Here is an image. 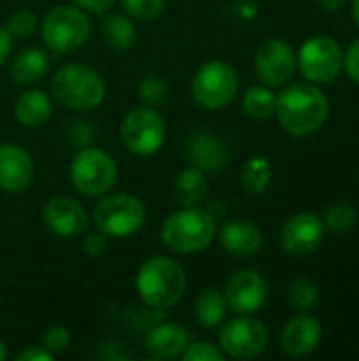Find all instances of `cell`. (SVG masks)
<instances>
[{
	"mask_svg": "<svg viewBox=\"0 0 359 361\" xmlns=\"http://www.w3.org/2000/svg\"><path fill=\"white\" fill-rule=\"evenodd\" d=\"M275 93L269 87H250L243 95V110L256 121H267L275 114Z\"/></svg>",
	"mask_w": 359,
	"mask_h": 361,
	"instance_id": "cell-26",
	"label": "cell"
},
{
	"mask_svg": "<svg viewBox=\"0 0 359 361\" xmlns=\"http://www.w3.org/2000/svg\"><path fill=\"white\" fill-rule=\"evenodd\" d=\"M222 247L233 256H254L262 247V233L256 224L248 220H233L226 222L220 231Z\"/></svg>",
	"mask_w": 359,
	"mask_h": 361,
	"instance_id": "cell-20",
	"label": "cell"
},
{
	"mask_svg": "<svg viewBox=\"0 0 359 361\" xmlns=\"http://www.w3.org/2000/svg\"><path fill=\"white\" fill-rule=\"evenodd\" d=\"M40 34L51 51L72 53L89 40L91 21L83 8L59 4L44 15L40 23Z\"/></svg>",
	"mask_w": 359,
	"mask_h": 361,
	"instance_id": "cell-5",
	"label": "cell"
},
{
	"mask_svg": "<svg viewBox=\"0 0 359 361\" xmlns=\"http://www.w3.org/2000/svg\"><path fill=\"white\" fill-rule=\"evenodd\" d=\"M36 25H38V21H36L34 13H30V11H17V13H13L8 17L4 30L8 32V36L13 40H25V38H30L36 32Z\"/></svg>",
	"mask_w": 359,
	"mask_h": 361,
	"instance_id": "cell-31",
	"label": "cell"
},
{
	"mask_svg": "<svg viewBox=\"0 0 359 361\" xmlns=\"http://www.w3.org/2000/svg\"><path fill=\"white\" fill-rule=\"evenodd\" d=\"M70 345V332L63 326H53L42 334V347L49 353H61Z\"/></svg>",
	"mask_w": 359,
	"mask_h": 361,
	"instance_id": "cell-34",
	"label": "cell"
},
{
	"mask_svg": "<svg viewBox=\"0 0 359 361\" xmlns=\"http://www.w3.org/2000/svg\"><path fill=\"white\" fill-rule=\"evenodd\" d=\"M135 290L148 307L161 311L171 309L184 296L186 273L176 260L167 256H154L140 267L135 275Z\"/></svg>",
	"mask_w": 359,
	"mask_h": 361,
	"instance_id": "cell-2",
	"label": "cell"
},
{
	"mask_svg": "<svg viewBox=\"0 0 359 361\" xmlns=\"http://www.w3.org/2000/svg\"><path fill=\"white\" fill-rule=\"evenodd\" d=\"M207 190H209L207 176H205V171H201L197 167L184 169L174 182V199L182 207H199L205 201Z\"/></svg>",
	"mask_w": 359,
	"mask_h": 361,
	"instance_id": "cell-22",
	"label": "cell"
},
{
	"mask_svg": "<svg viewBox=\"0 0 359 361\" xmlns=\"http://www.w3.org/2000/svg\"><path fill=\"white\" fill-rule=\"evenodd\" d=\"M296 66L309 82H330L343 70V49L330 36H313L300 47Z\"/></svg>",
	"mask_w": 359,
	"mask_h": 361,
	"instance_id": "cell-11",
	"label": "cell"
},
{
	"mask_svg": "<svg viewBox=\"0 0 359 361\" xmlns=\"http://www.w3.org/2000/svg\"><path fill=\"white\" fill-rule=\"evenodd\" d=\"M267 292H269V286L264 277L252 269L233 273L224 286L226 305L237 315H252L260 311V307L267 300Z\"/></svg>",
	"mask_w": 359,
	"mask_h": 361,
	"instance_id": "cell-12",
	"label": "cell"
},
{
	"mask_svg": "<svg viewBox=\"0 0 359 361\" xmlns=\"http://www.w3.org/2000/svg\"><path fill=\"white\" fill-rule=\"evenodd\" d=\"M216 237V220L199 207H182L169 214L161 228V239L176 254H197L209 247Z\"/></svg>",
	"mask_w": 359,
	"mask_h": 361,
	"instance_id": "cell-3",
	"label": "cell"
},
{
	"mask_svg": "<svg viewBox=\"0 0 359 361\" xmlns=\"http://www.w3.org/2000/svg\"><path fill=\"white\" fill-rule=\"evenodd\" d=\"M47 72H49V55L38 47L23 49L13 57L11 76L19 85H32L40 80Z\"/></svg>",
	"mask_w": 359,
	"mask_h": 361,
	"instance_id": "cell-23",
	"label": "cell"
},
{
	"mask_svg": "<svg viewBox=\"0 0 359 361\" xmlns=\"http://www.w3.org/2000/svg\"><path fill=\"white\" fill-rule=\"evenodd\" d=\"M353 17H355V23L359 27V0H353Z\"/></svg>",
	"mask_w": 359,
	"mask_h": 361,
	"instance_id": "cell-42",
	"label": "cell"
},
{
	"mask_svg": "<svg viewBox=\"0 0 359 361\" xmlns=\"http://www.w3.org/2000/svg\"><path fill=\"white\" fill-rule=\"evenodd\" d=\"M15 118L28 129L42 127L51 118V97L44 91H23L15 102Z\"/></svg>",
	"mask_w": 359,
	"mask_h": 361,
	"instance_id": "cell-21",
	"label": "cell"
},
{
	"mask_svg": "<svg viewBox=\"0 0 359 361\" xmlns=\"http://www.w3.org/2000/svg\"><path fill=\"white\" fill-rule=\"evenodd\" d=\"M93 222L108 237H129L144 226L146 207L138 197L127 192L104 195L93 209Z\"/></svg>",
	"mask_w": 359,
	"mask_h": 361,
	"instance_id": "cell-6",
	"label": "cell"
},
{
	"mask_svg": "<svg viewBox=\"0 0 359 361\" xmlns=\"http://www.w3.org/2000/svg\"><path fill=\"white\" fill-rule=\"evenodd\" d=\"M138 93H140V99L146 106L157 108V106L165 104L167 93H169V87H167V82L159 74H148V76L142 78V82L138 87Z\"/></svg>",
	"mask_w": 359,
	"mask_h": 361,
	"instance_id": "cell-30",
	"label": "cell"
},
{
	"mask_svg": "<svg viewBox=\"0 0 359 361\" xmlns=\"http://www.w3.org/2000/svg\"><path fill=\"white\" fill-rule=\"evenodd\" d=\"M180 357L184 361H222L224 353L220 351V347L199 341V343H193L190 347H186Z\"/></svg>",
	"mask_w": 359,
	"mask_h": 361,
	"instance_id": "cell-33",
	"label": "cell"
},
{
	"mask_svg": "<svg viewBox=\"0 0 359 361\" xmlns=\"http://www.w3.org/2000/svg\"><path fill=\"white\" fill-rule=\"evenodd\" d=\"M116 163L99 148H83L70 165V180L85 197H104L116 184Z\"/></svg>",
	"mask_w": 359,
	"mask_h": 361,
	"instance_id": "cell-7",
	"label": "cell"
},
{
	"mask_svg": "<svg viewBox=\"0 0 359 361\" xmlns=\"http://www.w3.org/2000/svg\"><path fill=\"white\" fill-rule=\"evenodd\" d=\"M83 252L87 256H93V258L102 256L106 252V235L104 233H91V235H87L85 241H83Z\"/></svg>",
	"mask_w": 359,
	"mask_h": 361,
	"instance_id": "cell-36",
	"label": "cell"
},
{
	"mask_svg": "<svg viewBox=\"0 0 359 361\" xmlns=\"http://www.w3.org/2000/svg\"><path fill=\"white\" fill-rule=\"evenodd\" d=\"M11 49H13V38L8 36V32L4 27H0V66L11 55Z\"/></svg>",
	"mask_w": 359,
	"mask_h": 361,
	"instance_id": "cell-39",
	"label": "cell"
},
{
	"mask_svg": "<svg viewBox=\"0 0 359 361\" xmlns=\"http://www.w3.org/2000/svg\"><path fill=\"white\" fill-rule=\"evenodd\" d=\"M235 6H237L239 15H241L243 19H252V17L258 13V6H256V2H252V0H241V2H237Z\"/></svg>",
	"mask_w": 359,
	"mask_h": 361,
	"instance_id": "cell-40",
	"label": "cell"
},
{
	"mask_svg": "<svg viewBox=\"0 0 359 361\" xmlns=\"http://www.w3.org/2000/svg\"><path fill=\"white\" fill-rule=\"evenodd\" d=\"M102 38L108 47L116 49V51H125L133 44L135 40V25L131 23V19L118 15V13H110L102 17Z\"/></svg>",
	"mask_w": 359,
	"mask_h": 361,
	"instance_id": "cell-25",
	"label": "cell"
},
{
	"mask_svg": "<svg viewBox=\"0 0 359 361\" xmlns=\"http://www.w3.org/2000/svg\"><path fill=\"white\" fill-rule=\"evenodd\" d=\"M324 220L315 214L303 212L292 216L281 228V247L290 256H307L313 254L324 241Z\"/></svg>",
	"mask_w": 359,
	"mask_h": 361,
	"instance_id": "cell-14",
	"label": "cell"
},
{
	"mask_svg": "<svg viewBox=\"0 0 359 361\" xmlns=\"http://www.w3.org/2000/svg\"><path fill=\"white\" fill-rule=\"evenodd\" d=\"M343 68L351 80L359 82V38L349 44L347 53H343Z\"/></svg>",
	"mask_w": 359,
	"mask_h": 361,
	"instance_id": "cell-35",
	"label": "cell"
},
{
	"mask_svg": "<svg viewBox=\"0 0 359 361\" xmlns=\"http://www.w3.org/2000/svg\"><path fill=\"white\" fill-rule=\"evenodd\" d=\"M239 89V76L226 61L214 59L203 63L193 80V97L205 110H222L229 106Z\"/></svg>",
	"mask_w": 359,
	"mask_h": 361,
	"instance_id": "cell-8",
	"label": "cell"
},
{
	"mask_svg": "<svg viewBox=\"0 0 359 361\" xmlns=\"http://www.w3.org/2000/svg\"><path fill=\"white\" fill-rule=\"evenodd\" d=\"M345 2H347V0H320V4H322L326 11H332V13H334V11H341V8L345 6Z\"/></svg>",
	"mask_w": 359,
	"mask_h": 361,
	"instance_id": "cell-41",
	"label": "cell"
},
{
	"mask_svg": "<svg viewBox=\"0 0 359 361\" xmlns=\"http://www.w3.org/2000/svg\"><path fill=\"white\" fill-rule=\"evenodd\" d=\"M188 347V334L182 326L178 324H161L154 330L148 332L146 336V355L150 360L165 361L176 360L184 353Z\"/></svg>",
	"mask_w": 359,
	"mask_h": 361,
	"instance_id": "cell-19",
	"label": "cell"
},
{
	"mask_svg": "<svg viewBox=\"0 0 359 361\" xmlns=\"http://www.w3.org/2000/svg\"><path fill=\"white\" fill-rule=\"evenodd\" d=\"M243 188L248 195L258 197L271 184V163L264 157H252L243 167Z\"/></svg>",
	"mask_w": 359,
	"mask_h": 361,
	"instance_id": "cell-27",
	"label": "cell"
},
{
	"mask_svg": "<svg viewBox=\"0 0 359 361\" xmlns=\"http://www.w3.org/2000/svg\"><path fill=\"white\" fill-rule=\"evenodd\" d=\"M269 345V330L262 322L239 315L226 322L218 332V347L233 360H254Z\"/></svg>",
	"mask_w": 359,
	"mask_h": 361,
	"instance_id": "cell-10",
	"label": "cell"
},
{
	"mask_svg": "<svg viewBox=\"0 0 359 361\" xmlns=\"http://www.w3.org/2000/svg\"><path fill=\"white\" fill-rule=\"evenodd\" d=\"M6 360V347H4V343L0 341V361Z\"/></svg>",
	"mask_w": 359,
	"mask_h": 361,
	"instance_id": "cell-43",
	"label": "cell"
},
{
	"mask_svg": "<svg viewBox=\"0 0 359 361\" xmlns=\"http://www.w3.org/2000/svg\"><path fill=\"white\" fill-rule=\"evenodd\" d=\"M288 300L292 305V309L296 311H311L317 300H320V290L317 286L307 279V277H298L290 283V290H288Z\"/></svg>",
	"mask_w": 359,
	"mask_h": 361,
	"instance_id": "cell-28",
	"label": "cell"
},
{
	"mask_svg": "<svg viewBox=\"0 0 359 361\" xmlns=\"http://www.w3.org/2000/svg\"><path fill=\"white\" fill-rule=\"evenodd\" d=\"M296 72L294 49L279 38L267 40L256 53V74L267 87H284Z\"/></svg>",
	"mask_w": 359,
	"mask_h": 361,
	"instance_id": "cell-13",
	"label": "cell"
},
{
	"mask_svg": "<svg viewBox=\"0 0 359 361\" xmlns=\"http://www.w3.org/2000/svg\"><path fill=\"white\" fill-rule=\"evenodd\" d=\"M186 154H188L190 163L205 173L220 171L229 161V148H226L224 140L214 133H207V131L193 133L188 137Z\"/></svg>",
	"mask_w": 359,
	"mask_h": 361,
	"instance_id": "cell-18",
	"label": "cell"
},
{
	"mask_svg": "<svg viewBox=\"0 0 359 361\" xmlns=\"http://www.w3.org/2000/svg\"><path fill=\"white\" fill-rule=\"evenodd\" d=\"M42 220L47 228L59 237H76L87 231L89 216L85 207L70 197H53L44 203Z\"/></svg>",
	"mask_w": 359,
	"mask_h": 361,
	"instance_id": "cell-15",
	"label": "cell"
},
{
	"mask_svg": "<svg viewBox=\"0 0 359 361\" xmlns=\"http://www.w3.org/2000/svg\"><path fill=\"white\" fill-rule=\"evenodd\" d=\"M51 91L53 97L66 108L93 110L102 104L106 85L97 70L85 63H68L53 74Z\"/></svg>",
	"mask_w": 359,
	"mask_h": 361,
	"instance_id": "cell-4",
	"label": "cell"
},
{
	"mask_svg": "<svg viewBox=\"0 0 359 361\" xmlns=\"http://www.w3.org/2000/svg\"><path fill=\"white\" fill-rule=\"evenodd\" d=\"M74 6L83 8V11H89V13H104L108 11L116 0H72Z\"/></svg>",
	"mask_w": 359,
	"mask_h": 361,
	"instance_id": "cell-37",
	"label": "cell"
},
{
	"mask_svg": "<svg viewBox=\"0 0 359 361\" xmlns=\"http://www.w3.org/2000/svg\"><path fill=\"white\" fill-rule=\"evenodd\" d=\"M320 341H322V326L311 315H296L284 326L279 334L281 349L292 357H305L313 353Z\"/></svg>",
	"mask_w": 359,
	"mask_h": 361,
	"instance_id": "cell-17",
	"label": "cell"
},
{
	"mask_svg": "<svg viewBox=\"0 0 359 361\" xmlns=\"http://www.w3.org/2000/svg\"><path fill=\"white\" fill-rule=\"evenodd\" d=\"M53 357V353H49L42 345L40 347H30L23 353L17 355V361H49Z\"/></svg>",
	"mask_w": 359,
	"mask_h": 361,
	"instance_id": "cell-38",
	"label": "cell"
},
{
	"mask_svg": "<svg viewBox=\"0 0 359 361\" xmlns=\"http://www.w3.org/2000/svg\"><path fill=\"white\" fill-rule=\"evenodd\" d=\"M358 224V214L351 205L347 203H336L326 209L324 216V226L332 233H349Z\"/></svg>",
	"mask_w": 359,
	"mask_h": 361,
	"instance_id": "cell-29",
	"label": "cell"
},
{
	"mask_svg": "<svg viewBox=\"0 0 359 361\" xmlns=\"http://www.w3.org/2000/svg\"><path fill=\"white\" fill-rule=\"evenodd\" d=\"M34 161L32 157L15 144L0 146V190L21 192L32 184Z\"/></svg>",
	"mask_w": 359,
	"mask_h": 361,
	"instance_id": "cell-16",
	"label": "cell"
},
{
	"mask_svg": "<svg viewBox=\"0 0 359 361\" xmlns=\"http://www.w3.org/2000/svg\"><path fill=\"white\" fill-rule=\"evenodd\" d=\"M165 121L150 106L133 108L121 123V140L127 146V150L138 157H150L159 152L165 142Z\"/></svg>",
	"mask_w": 359,
	"mask_h": 361,
	"instance_id": "cell-9",
	"label": "cell"
},
{
	"mask_svg": "<svg viewBox=\"0 0 359 361\" xmlns=\"http://www.w3.org/2000/svg\"><path fill=\"white\" fill-rule=\"evenodd\" d=\"M330 112L328 97L315 82H294L286 87L275 102V114L281 127L292 135H309L322 129Z\"/></svg>",
	"mask_w": 359,
	"mask_h": 361,
	"instance_id": "cell-1",
	"label": "cell"
},
{
	"mask_svg": "<svg viewBox=\"0 0 359 361\" xmlns=\"http://www.w3.org/2000/svg\"><path fill=\"white\" fill-rule=\"evenodd\" d=\"M123 8L140 21H150L157 19L163 8H165V0H121Z\"/></svg>",
	"mask_w": 359,
	"mask_h": 361,
	"instance_id": "cell-32",
	"label": "cell"
},
{
	"mask_svg": "<svg viewBox=\"0 0 359 361\" xmlns=\"http://www.w3.org/2000/svg\"><path fill=\"white\" fill-rule=\"evenodd\" d=\"M226 311H229V305H226L224 292L216 288H205L195 300V317L205 330L220 328L226 317Z\"/></svg>",
	"mask_w": 359,
	"mask_h": 361,
	"instance_id": "cell-24",
	"label": "cell"
}]
</instances>
